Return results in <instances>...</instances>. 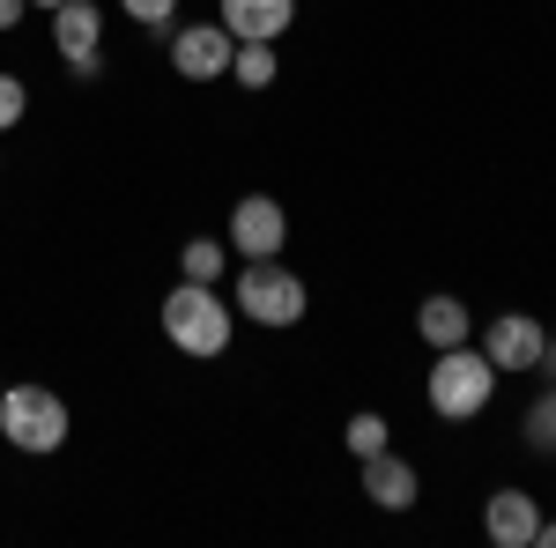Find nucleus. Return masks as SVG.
I'll return each instance as SVG.
<instances>
[{"label": "nucleus", "mask_w": 556, "mask_h": 548, "mask_svg": "<svg viewBox=\"0 0 556 548\" xmlns=\"http://www.w3.org/2000/svg\"><path fill=\"white\" fill-rule=\"evenodd\" d=\"M164 341H172L178 356H193V364H215L230 341H238V304L215 290V282H186L178 275L172 290H164Z\"/></svg>", "instance_id": "f257e3e1"}, {"label": "nucleus", "mask_w": 556, "mask_h": 548, "mask_svg": "<svg viewBox=\"0 0 556 548\" xmlns=\"http://www.w3.org/2000/svg\"><path fill=\"white\" fill-rule=\"evenodd\" d=\"M497 385H505V371H497L475 341H460V348H438V356H430L424 400H430V416H438V422H475V416H490Z\"/></svg>", "instance_id": "f03ea898"}, {"label": "nucleus", "mask_w": 556, "mask_h": 548, "mask_svg": "<svg viewBox=\"0 0 556 548\" xmlns=\"http://www.w3.org/2000/svg\"><path fill=\"white\" fill-rule=\"evenodd\" d=\"M0 437L23 453V460H52L67 437H75V416H67V400L38 379H15L0 385Z\"/></svg>", "instance_id": "7ed1b4c3"}, {"label": "nucleus", "mask_w": 556, "mask_h": 548, "mask_svg": "<svg viewBox=\"0 0 556 548\" xmlns=\"http://www.w3.org/2000/svg\"><path fill=\"white\" fill-rule=\"evenodd\" d=\"M304 311H312V290L282 253L238 267V319H253L267 334H290V327H304Z\"/></svg>", "instance_id": "20e7f679"}, {"label": "nucleus", "mask_w": 556, "mask_h": 548, "mask_svg": "<svg viewBox=\"0 0 556 548\" xmlns=\"http://www.w3.org/2000/svg\"><path fill=\"white\" fill-rule=\"evenodd\" d=\"M52 52L75 82H97L104 75V8L97 0H60L52 8Z\"/></svg>", "instance_id": "39448f33"}, {"label": "nucleus", "mask_w": 556, "mask_h": 548, "mask_svg": "<svg viewBox=\"0 0 556 548\" xmlns=\"http://www.w3.org/2000/svg\"><path fill=\"white\" fill-rule=\"evenodd\" d=\"M475 348H482L505 379H534V371H542V348H549V327H542L534 311H497V319H482Z\"/></svg>", "instance_id": "423d86ee"}, {"label": "nucleus", "mask_w": 556, "mask_h": 548, "mask_svg": "<svg viewBox=\"0 0 556 548\" xmlns=\"http://www.w3.org/2000/svg\"><path fill=\"white\" fill-rule=\"evenodd\" d=\"M223 245L238 259H275L290 245V208L275 201V193H245V201H230V230H223Z\"/></svg>", "instance_id": "0eeeda50"}, {"label": "nucleus", "mask_w": 556, "mask_h": 548, "mask_svg": "<svg viewBox=\"0 0 556 548\" xmlns=\"http://www.w3.org/2000/svg\"><path fill=\"white\" fill-rule=\"evenodd\" d=\"M164 38H172V75L178 82H230L238 38H230L223 23H178V30H164Z\"/></svg>", "instance_id": "6e6552de"}, {"label": "nucleus", "mask_w": 556, "mask_h": 548, "mask_svg": "<svg viewBox=\"0 0 556 548\" xmlns=\"http://www.w3.org/2000/svg\"><path fill=\"white\" fill-rule=\"evenodd\" d=\"M542 519H549L542 497L519 489V482H505V489H490V505H482V541H490V548H534Z\"/></svg>", "instance_id": "1a4fd4ad"}, {"label": "nucleus", "mask_w": 556, "mask_h": 548, "mask_svg": "<svg viewBox=\"0 0 556 548\" xmlns=\"http://www.w3.org/2000/svg\"><path fill=\"white\" fill-rule=\"evenodd\" d=\"M215 23L238 44H282L298 30V0H215Z\"/></svg>", "instance_id": "9d476101"}, {"label": "nucleus", "mask_w": 556, "mask_h": 548, "mask_svg": "<svg viewBox=\"0 0 556 548\" xmlns=\"http://www.w3.org/2000/svg\"><path fill=\"white\" fill-rule=\"evenodd\" d=\"M356 467H364V497L379 511H416V497H424L416 460H401V453L386 445V453H371V460H356Z\"/></svg>", "instance_id": "9b49d317"}, {"label": "nucleus", "mask_w": 556, "mask_h": 548, "mask_svg": "<svg viewBox=\"0 0 556 548\" xmlns=\"http://www.w3.org/2000/svg\"><path fill=\"white\" fill-rule=\"evenodd\" d=\"M416 334H424L430 348H460V341H475V311L453 290H430L424 304H416Z\"/></svg>", "instance_id": "f8f14e48"}, {"label": "nucleus", "mask_w": 556, "mask_h": 548, "mask_svg": "<svg viewBox=\"0 0 556 548\" xmlns=\"http://www.w3.org/2000/svg\"><path fill=\"white\" fill-rule=\"evenodd\" d=\"M519 437H527V453H542V460H556V379L534 393V408L519 416Z\"/></svg>", "instance_id": "ddd939ff"}, {"label": "nucleus", "mask_w": 556, "mask_h": 548, "mask_svg": "<svg viewBox=\"0 0 556 548\" xmlns=\"http://www.w3.org/2000/svg\"><path fill=\"white\" fill-rule=\"evenodd\" d=\"M178 275H186V282H223V275H230V245H223V238H186Z\"/></svg>", "instance_id": "4468645a"}, {"label": "nucleus", "mask_w": 556, "mask_h": 548, "mask_svg": "<svg viewBox=\"0 0 556 548\" xmlns=\"http://www.w3.org/2000/svg\"><path fill=\"white\" fill-rule=\"evenodd\" d=\"M230 75H238V89H275L282 60H275V44H238L230 52Z\"/></svg>", "instance_id": "2eb2a0df"}, {"label": "nucleus", "mask_w": 556, "mask_h": 548, "mask_svg": "<svg viewBox=\"0 0 556 548\" xmlns=\"http://www.w3.org/2000/svg\"><path fill=\"white\" fill-rule=\"evenodd\" d=\"M386 437H393V430H386V416H379V408L349 416V430H342V445L356 453V460H371V453H386Z\"/></svg>", "instance_id": "dca6fc26"}, {"label": "nucleus", "mask_w": 556, "mask_h": 548, "mask_svg": "<svg viewBox=\"0 0 556 548\" xmlns=\"http://www.w3.org/2000/svg\"><path fill=\"white\" fill-rule=\"evenodd\" d=\"M23 119H30V82L0 67V141H8V133L23 127Z\"/></svg>", "instance_id": "f3484780"}, {"label": "nucleus", "mask_w": 556, "mask_h": 548, "mask_svg": "<svg viewBox=\"0 0 556 548\" xmlns=\"http://www.w3.org/2000/svg\"><path fill=\"white\" fill-rule=\"evenodd\" d=\"M119 15L141 23V30H172V23H178V0H119Z\"/></svg>", "instance_id": "a211bd4d"}, {"label": "nucleus", "mask_w": 556, "mask_h": 548, "mask_svg": "<svg viewBox=\"0 0 556 548\" xmlns=\"http://www.w3.org/2000/svg\"><path fill=\"white\" fill-rule=\"evenodd\" d=\"M23 15H30V0H0V38H8V30H15Z\"/></svg>", "instance_id": "6ab92c4d"}, {"label": "nucleus", "mask_w": 556, "mask_h": 548, "mask_svg": "<svg viewBox=\"0 0 556 548\" xmlns=\"http://www.w3.org/2000/svg\"><path fill=\"white\" fill-rule=\"evenodd\" d=\"M534 548H556V519H542V534H534Z\"/></svg>", "instance_id": "aec40b11"}, {"label": "nucleus", "mask_w": 556, "mask_h": 548, "mask_svg": "<svg viewBox=\"0 0 556 548\" xmlns=\"http://www.w3.org/2000/svg\"><path fill=\"white\" fill-rule=\"evenodd\" d=\"M30 8H45V15H52V8H60V0H30Z\"/></svg>", "instance_id": "412c9836"}]
</instances>
